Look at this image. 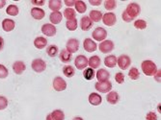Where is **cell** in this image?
Instances as JSON below:
<instances>
[{"mask_svg":"<svg viewBox=\"0 0 161 120\" xmlns=\"http://www.w3.org/2000/svg\"><path fill=\"white\" fill-rule=\"evenodd\" d=\"M125 13L126 16L129 18V19L132 21L133 19H135L139 14H140V12H141V8H140V5L135 3V2H132L127 5L126 9L124 11Z\"/></svg>","mask_w":161,"mask_h":120,"instance_id":"1","label":"cell"},{"mask_svg":"<svg viewBox=\"0 0 161 120\" xmlns=\"http://www.w3.org/2000/svg\"><path fill=\"white\" fill-rule=\"evenodd\" d=\"M141 68L146 76H153L157 71L156 65L153 61H150V60H146V61L142 62Z\"/></svg>","mask_w":161,"mask_h":120,"instance_id":"2","label":"cell"},{"mask_svg":"<svg viewBox=\"0 0 161 120\" xmlns=\"http://www.w3.org/2000/svg\"><path fill=\"white\" fill-rule=\"evenodd\" d=\"M117 65L122 70H126L131 65V59L127 55H121L119 58H117Z\"/></svg>","mask_w":161,"mask_h":120,"instance_id":"3","label":"cell"},{"mask_svg":"<svg viewBox=\"0 0 161 120\" xmlns=\"http://www.w3.org/2000/svg\"><path fill=\"white\" fill-rule=\"evenodd\" d=\"M92 37L97 41H103L107 37V31L102 27H97L93 31Z\"/></svg>","mask_w":161,"mask_h":120,"instance_id":"4","label":"cell"},{"mask_svg":"<svg viewBox=\"0 0 161 120\" xmlns=\"http://www.w3.org/2000/svg\"><path fill=\"white\" fill-rule=\"evenodd\" d=\"M32 69L36 72V73H42L47 69V64L46 62L42 59H35L32 61L31 64Z\"/></svg>","mask_w":161,"mask_h":120,"instance_id":"5","label":"cell"},{"mask_svg":"<svg viewBox=\"0 0 161 120\" xmlns=\"http://www.w3.org/2000/svg\"><path fill=\"white\" fill-rule=\"evenodd\" d=\"M96 89L100 93H107L110 92L112 89V84L110 81H104V82H97L95 85Z\"/></svg>","mask_w":161,"mask_h":120,"instance_id":"6","label":"cell"},{"mask_svg":"<svg viewBox=\"0 0 161 120\" xmlns=\"http://www.w3.org/2000/svg\"><path fill=\"white\" fill-rule=\"evenodd\" d=\"M115 47V44L112 40H109V39H105L103 41H101L98 45V49L101 53L103 54H108L110 53Z\"/></svg>","mask_w":161,"mask_h":120,"instance_id":"7","label":"cell"},{"mask_svg":"<svg viewBox=\"0 0 161 120\" xmlns=\"http://www.w3.org/2000/svg\"><path fill=\"white\" fill-rule=\"evenodd\" d=\"M79 49V40L77 39H69L66 43V50L70 54L77 52Z\"/></svg>","mask_w":161,"mask_h":120,"instance_id":"8","label":"cell"},{"mask_svg":"<svg viewBox=\"0 0 161 120\" xmlns=\"http://www.w3.org/2000/svg\"><path fill=\"white\" fill-rule=\"evenodd\" d=\"M101 19H102V22H103L104 25L109 26V27L115 25L116 22H117V17H116V14L114 13H111V12L106 13L104 14H102V18Z\"/></svg>","mask_w":161,"mask_h":120,"instance_id":"9","label":"cell"},{"mask_svg":"<svg viewBox=\"0 0 161 120\" xmlns=\"http://www.w3.org/2000/svg\"><path fill=\"white\" fill-rule=\"evenodd\" d=\"M52 86L56 91H64L67 88V82L62 77L58 76L54 78Z\"/></svg>","mask_w":161,"mask_h":120,"instance_id":"10","label":"cell"},{"mask_svg":"<svg viewBox=\"0 0 161 120\" xmlns=\"http://www.w3.org/2000/svg\"><path fill=\"white\" fill-rule=\"evenodd\" d=\"M75 65L78 70H83L88 66V59L84 55H78L75 60Z\"/></svg>","mask_w":161,"mask_h":120,"instance_id":"11","label":"cell"},{"mask_svg":"<svg viewBox=\"0 0 161 120\" xmlns=\"http://www.w3.org/2000/svg\"><path fill=\"white\" fill-rule=\"evenodd\" d=\"M42 32L43 35H46L47 37H54L56 35V27L52 25L51 23H46L42 26Z\"/></svg>","mask_w":161,"mask_h":120,"instance_id":"12","label":"cell"},{"mask_svg":"<svg viewBox=\"0 0 161 120\" xmlns=\"http://www.w3.org/2000/svg\"><path fill=\"white\" fill-rule=\"evenodd\" d=\"M83 47H84L85 51L89 52V53H92V52L97 50V43L93 39H85L84 41H83Z\"/></svg>","mask_w":161,"mask_h":120,"instance_id":"13","label":"cell"},{"mask_svg":"<svg viewBox=\"0 0 161 120\" xmlns=\"http://www.w3.org/2000/svg\"><path fill=\"white\" fill-rule=\"evenodd\" d=\"M31 16L36 20H42L46 16V12L39 7H34L31 9Z\"/></svg>","mask_w":161,"mask_h":120,"instance_id":"14","label":"cell"},{"mask_svg":"<svg viewBox=\"0 0 161 120\" xmlns=\"http://www.w3.org/2000/svg\"><path fill=\"white\" fill-rule=\"evenodd\" d=\"M93 24L94 22L90 19L89 17H83L81 19H80V28L82 31H88V30H90L92 27H93Z\"/></svg>","mask_w":161,"mask_h":120,"instance_id":"15","label":"cell"},{"mask_svg":"<svg viewBox=\"0 0 161 120\" xmlns=\"http://www.w3.org/2000/svg\"><path fill=\"white\" fill-rule=\"evenodd\" d=\"M65 114L61 110H54L51 113L47 114V120H64Z\"/></svg>","mask_w":161,"mask_h":120,"instance_id":"16","label":"cell"},{"mask_svg":"<svg viewBox=\"0 0 161 120\" xmlns=\"http://www.w3.org/2000/svg\"><path fill=\"white\" fill-rule=\"evenodd\" d=\"M26 69V65L22 61H17L13 64V70L17 75H21Z\"/></svg>","mask_w":161,"mask_h":120,"instance_id":"17","label":"cell"},{"mask_svg":"<svg viewBox=\"0 0 161 120\" xmlns=\"http://www.w3.org/2000/svg\"><path fill=\"white\" fill-rule=\"evenodd\" d=\"M96 76H97V79L98 82H104V81H108L109 78H110V73L103 69V68H100L97 70V74H96Z\"/></svg>","mask_w":161,"mask_h":120,"instance_id":"18","label":"cell"},{"mask_svg":"<svg viewBox=\"0 0 161 120\" xmlns=\"http://www.w3.org/2000/svg\"><path fill=\"white\" fill-rule=\"evenodd\" d=\"M16 27V22H14L13 19L10 18H5L2 21V29L5 32H11Z\"/></svg>","mask_w":161,"mask_h":120,"instance_id":"19","label":"cell"},{"mask_svg":"<svg viewBox=\"0 0 161 120\" xmlns=\"http://www.w3.org/2000/svg\"><path fill=\"white\" fill-rule=\"evenodd\" d=\"M88 100H89L90 104L93 105V106H99V105L101 104V102H102L101 96H100L98 93H97V92H92V93H90Z\"/></svg>","mask_w":161,"mask_h":120,"instance_id":"20","label":"cell"},{"mask_svg":"<svg viewBox=\"0 0 161 120\" xmlns=\"http://www.w3.org/2000/svg\"><path fill=\"white\" fill-rule=\"evenodd\" d=\"M63 18V14L61 12H52L49 16V20L51 21V24H59L62 21Z\"/></svg>","mask_w":161,"mask_h":120,"instance_id":"21","label":"cell"},{"mask_svg":"<svg viewBox=\"0 0 161 120\" xmlns=\"http://www.w3.org/2000/svg\"><path fill=\"white\" fill-rule=\"evenodd\" d=\"M59 59H60V61L64 64L70 63L71 60H72V54L68 52L66 49H63V50H61V52L59 54Z\"/></svg>","mask_w":161,"mask_h":120,"instance_id":"22","label":"cell"},{"mask_svg":"<svg viewBox=\"0 0 161 120\" xmlns=\"http://www.w3.org/2000/svg\"><path fill=\"white\" fill-rule=\"evenodd\" d=\"M47 45V39L43 37H38L34 39V46L38 49H43Z\"/></svg>","mask_w":161,"mask_h":120,"instance_id":"23","label":"cell"},{"mask_svg":"<svg viewBox=\"0 0 161 120\" xmlns=\"http://www.w3.org/2000/svg\"><path fill=\"white\" fill-rule=\"evenodd\" d=\"M100 58L97 55L92 56L89 60H88V65H90V68L92 69H96L100 65Z\"/></svg>","mask_w":161,"mask_h":120,"instance_id":"24","label":"cell"},{"mask_svg":"<svg viewBox=\"0 0 161 120\" xmlns=\"http://www.w3.org/2000/svg\"><path fill=\"white\" fill-rule=\"evenodd\" d=\"M62 6H63V2L61 0H49L48 1V8L52 12H59Z\"/></svg>","mask_w":161,"mask_h":120,"instance_id":"25","label":"cell"},{"mask_svg":"<svg viewBox=\"0 0 161 120\" xmlns=\"http://www.w3.org/2000/svg\"><path fill=\"white\" fill-rule=\"evenodd\" d=\"M106 101L111 105H116L120 101V96H119L118 92H116V91L108 92V94L106 96Z\"/></svg>","mask_w":161,"mask_h":120,"instance_id":"26","label":"cell"},{"mask_svg":"<svg viewBox=\"0 0 161 120\" xmlns=\"http://www.w3.org/2000/svg\"><path fill=\"white\" fill-rule=\"evenodd\" d=\"M104 65L109 68H114L117 65V57L115 55H109L104 59Z\"/></svg>","mask_w":161,"mask_h":120,"instance_id":"27","label":"cell"},{"mask_svg":"<svg viewBox=\"0 0 161 120\" xmlns=\"http://www.w3.org/2000/svg\"><path fill=\"white\" fill-rule=\"evenodd\" d=\"M89 18L93 22H99L102 18V13L100 11H97V10H93L90 12Z\"/></svg>","mask_w":161,"mask_h":120,"instance_id":"28","label":"cell"},{"mask_svg":"<svg viewBox=\"0 0 161 120\" xmlns=\"http://www.w3.org/2000/svg\"><path fill=\"white\" fill-rule=\"evenodd\" d=\"M63 16H64L68 20L75 19V18H76V12H75L74 9H71V8H67V9L64 11Z\"/></svg>","mask_w":161,"mask_h":120,"instance_id":"29","label":"cell"},{"mask_svg":"<svg viewBox=\"0 0 161 120\" xmlns=\"http://www.w3.org/2000/svg\"><path fill=\"white\" fill-rule=\"evenodd\" d=\"M6 13L7 14H9V16H12V17H16L19 14V7L17 5L14 4H11L7 7L6 9Z\"/></svg>","mask_w":161,"mask_h":120,"instance_id":"30","label":"cell"},{"mask_svg":"<svg viewBox=\"0 0 161 120\" xmlns=\"http://www.w3.org/2000/svg\"><path fill=\"white\" fill-rule=\"evenodd\" d=\"M95 75H96V72L94 71V69L90 68V67H88V68H85L84 71H83V76L86 80L88 81H91L94 79L95 77Z\"/></svg>","mask_w":161,"mask_h":120,"instance_id":"31","label":"cell"},{"mask_svg":"<svg viewBox=\"0 0 161 120\" xmlns=\"http://www.w3.org/2000/svg\"><path fill=\"white\" fill-rule=\"evenodd\" d=\"M75 6L76 12H78L80 13H84L87 10V5L85 4L84 1H81V0H76Z\"/></svg>","mask_w":161,"mask_h":120,"instance_id":"32","label":"cell"},{"mask_svg":"<svg viewBox=\"0 0 161 120\" xmlns=\"http://www.w3.org/2000/svg\"><path fill=\"white\" fill-rule=\"evenodd\" d=\"M63 73L67 78H71L75 75V68L71 65H65L63 67Z\"/></svg>","mask_w":161,"mask_h":120,"instance_id":"33","label":"cell"},{"mask_svg":"<svg viewBox=\"0 0 161 120\" xmlns=\"http://www.w3.org/2000/svg\"><path fill=\"white\" fill-rule=\"evenodd\" d=\"M128 77L131 80H138L140 77V72L138 70V68L136 67H131L128 71Z\"/></svg>","mask_w":161,"mask_h":120,"instance_id":"34","label":"cell"},{"mask_svg":"<svg viewBox=\"0 0 161 120\" xmlns=\"http://www.w3.org/2000/svg\"><path fill=\"white\" fill-rule=\"evenodd\" d=\"M47 53L49 57L53 58V57H56L58 55V53H59V49H58V47L56 45H54V44H52V45H49L47 49Z\"/></svg>","mask_w":161,"mask_h":120,"instance_id":"35","label":"cell"},{"mask_svg":"<svg viewBox=\"0 0 161 120\" xmlns=\"http://www.w3.org/2000/svg\"><path fill=\"white\" fill-rule=\"evenodd\" d=\"M77 20L76 19H71V20H68L66 22V27L69 31H75L77 29Z\"/></svg>","mask_w":161,"mask_h":120,"instance_id":"36","label":"cell"},{"mask_svg":"<svg viewBox=\"0 0 161 120\" xmlns=\"http://www.w3.org/2000/svg\"><path fill=\"white\" fill-rule=\"evenodd\" d=\"M117 7V2L115 0H106L104 2V8L107 11H113Z\"/></svg>","mask_w":161,"mask_h":120,"instance_id":"37","label":"cell"},{"mask_svg":"<svg viewBox=\"0 0 161 120\" xmlns=\"http://www.w3.org/2000/svg\"><path fill=\"white\" fill-rule=\"evenodd\" d=\"M134 27L138 30H145L147 28V22H146L144 19H137L134 22Z\"/></svg>","mask_w":161,"mask_h":120,"instance_id":"38","label":"cell"},{"mask_svg":"<svg viewBox=\"0 0 161 120\" xmlns=\"http://www.w3.org/2000/svg\"><path fill=\"white\" fill-rule=\"evenodd\" d=\"M8 75H9V70L8 68L0 64V79H5L8 77Z\"/></svg>","mask_w":161,"mask_h":120,"instance_id":"39","label":"cell"},{"mask_svg":"<svg viewBox=\"0 0 161 120\" xmlns=\"http://www.w3.org/2000/svg\"><path fill=\"white\" fill-rule=\"evenodd\" d=\"M8 99L5 96L0 95V111H3L8 107Z\"/></svg>","mask_w":161,"mask_h":120,"instance_id":"40","label":"cell"},{"mask_svg":"<svg viewBox=\"0 0 161 120\" xmlns=\"http://www.w3.org/2000/svg\"><path fill=\"white\" fill-rule=\"evenodd\" d=\"M115 80L116 82L118 83V84H123L125 82V75L121 72H118V73H116L115 75Z\"/></svg>","mask_w":161,"mask_h":120,"instance_id":"41","label":"cell"},{"mask_svg":"<svg viewBox=\"0 0 161 120\" xmlns=\"http://www.w3.org/2000/svg\"><path fill=\"white\" fill-rule=\"evenodd\" d=\"M146 120H157V114L154 112H149L146 115Z\"/></svg>","mask_w":161,"mask_h":120,"instance_id":"42","label":"cell"},{"mask_svg":"<svg viewBox=\"0 0 161 120\" xmlns=\"http://www.w3.org/2000/svg\"><path fill=\"white\" fill-rule=\"evenodd\" d=\"M31 3L36 6H43L45 5V0H32Z\"/></svg>","mask_w":161,"mask_h":120,"instance_id":"43","label":"cell"},{"mask_svg":"<svg viewBox=\"0 0 161 120\" xmlns=\"http://www.w3.org/2000/svg\"><path fill=\"white\" fill-rule=\"evenodd\" d=\"M154 76V79H155V81L156 82H158V83H160V80H161V70L159 69V70H157L156 71V73L153 75Z\"/></svg>","mask_w":161,"mask_h":120,"instance_id":"44","label":"cell"},{"mask_svg":"<svg viewBox=\"0 0 161 120\" xmlns=\"http://www.w3.org/2000/svg\"><path fill=\"white\" fill-rule=\"evenodd\" d=\"M75 1L76 0H65L64 1V3L69 7V8H70L71 6H75Z\"/></svg>","mask_w":161,"mask_h":120,"instance_id":"45","label":"cell"},{"mask_svg":"<svg viewBox=\"0 0 161 120\" xmlns=\"http://www.w3.org/2000/svg\"><path fill=\"white\" fill-rule=\"evenodd\" d=\"M90 4H92L93 6H99L101 4V1L100 0H90Z\"/></svg>","mask_w":161,"mask_h":120,"instance_id":"46","label":"cell"},{"mask_svg":"<svg viewBox=\"0 0 161 120\" xmlns=\"http://www.w3.org/2000/svg\"><path fill=\"white\" fill-rule=\"evenodd\" d=\"M4 46H5V41H4V39H3L2 37H0V51L3 50Z\"/></svg>","mask_w":161,"mask_h":120,"instance_id":"47","label":"cell"},{"mask_svg":"<svg viewBox=\"0 0 161 120\" xmlns=\"http://www.w3.org/2000/svg\"><path fill=\"white\" fill-rule=\"evenodd\" d=\"M6 4V1L5 0H0V9H2Z\"/></svg>","mask_w":161,"mask_h":120,"instance_id":"48","label":"cell"},{"mask_svg":"<svg viewBox=\"0 0 161 120\" xmlns=\"http://www.w3.org/2000/svg\"><path fill=\"white\" fill-rule=\"evenodd\" d=\"M72 120H84V119L82 117H80V116H76V117H75Z\"/></svg>","mask_w":161,"mask_h":120,"instance_id":"49","label":"cell"}]
</instances>
